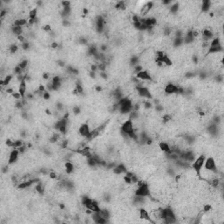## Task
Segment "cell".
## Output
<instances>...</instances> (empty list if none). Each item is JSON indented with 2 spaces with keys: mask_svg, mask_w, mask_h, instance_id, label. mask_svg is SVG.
Here are the masks:
<instances>
[{
  "mask_svg": "<svg viewBox=\"0 0 224 224\" xmlns=\"http://www.w3.org/2000/svg\"><path fill=\"white\" fill-rule=\"evenodd\" d=\"M18 91L19 92V94L22 95V98L24 99L25 96V94L27 92V81L25 80V77L18 83Z\"/></svg>",
  "mask_w": 224,
  "mask_h": 224,
  "instance_id": "4fadbf2b",
  "label": "cell"
},
{
  "mask_svg": "<svg viewBox=\"0 0 224 224\" xmlns=\"http://www.w3.org/2000/svg\"><path fill=\"white\" fill-rule=\"evenodd\" d=\"M184 44L183 38H174L173 40V47H180Z\"/></svg>",
  "mask_w": 224,
  "mask_h": 224,
  "instance_id": "44dd1931",
  "label": "cell"
},
{
  "mask_svg": "<svg viewBox=\"0 0 224 224\" xmlns=\"http://www.w3.org/2000/svg\"><path fill=\"white\" fill-rule=\"evenodd\" d=\"M99 76H100L102 79H103V80H107V79H108V77H109L108 74H107L105 71L100 72V73H99Z\"/></svg>",
  "mask_w": 224,
  "mask_h": 224,
  "instance_id": "4dcf8cb0",
  "label": "cell"
},
{
  "mask_svg": "<svg viewBox=\"0 0 224 224\" xmlns=\"http://www.w3.org/2000/svg\"><path fill=\"white\" fill-rule=\"evenodd\" d=\"M134 195L137 196H142V197H150L152 195L151 194V189L148 184L144 183L142 186L138 187L137 189L134 191Z\"/></svg>",
  "mask_w": 224,
  "mask_h": 224,
  "instance_id": "5b68a950",
  "label": "cell"
},
{
  "mask_svg": "<svg viewBox=\"0 0 224 224\" xmlns=\"http://www.w3.org/2000/svg\"><path fill=\"white\" fill-rule=\"evenodd\" d=\"M64 166H65V172L67 174H72L74 173V165L71 162V161H67L65 164H64Z\"/></svg>",
  "mask_w": 224,
  "mask_h": 224,
  "instance_id": "ac0fdd59",
  "label": "cell"
},
{
  "mask_svg": "<svg viewBox=\"0 0 224 224\" xmlns=\"http://www.w3.org/2000/svg\"><path fill=\"white\" fill-rule=\"evenodd\" d=\"M8 51L11 54H15L18 51V46L16 43H12L8 47Z\"/></svg>",
  "mask_w": 224,
  "mask_h": 224,
  "instance_id": "7402d4cb",
  "label": "cell"
},
{
  "mask_svg": "<svg viewBox=\"0 0 224 224\" xmlns=\"http://www.w3.org/2000/svg\"><path fill=\"white\" fill-rule=\"evenodd\" d=\"M21 47H22L23 50L26 51L30 48V43L28 41H25V42L21 43Z\"/></svg>",
  "mask_w": 224,
  "mask_h": 224,
  "instance_id": "83f0119b",
  "label": "cell"
},
{
  "mask_svg": "<svg viewBox=\"0 0 224 224\" xmlns=\"http://www.w3.org/2000/svg\"><path fill=\"white\" fill-rule=\"evenodd\" d=\"M59 43L58 42H56V41H53V42H52L51 43V47L53 48V49H56V48H59Z\"/></svg>",
  "mask_w": 224,
  "mask_h": 224,
  "instance_id": "836d02e7",
  "label": "cell"
},
{
  "mask_svg": "<svg viewBox=\"0 0 224 224\" xmlns=\"http://www.w3.org/2000/svg\"><path fill=\"white\" fill-rule=\"evenodd\" d=\"M136 77H138L139 80H141L143 81H153V78H152V74L147 70L143 69L142 71H140L139 73H138L136 74Z\"/></svg>",
  "mask_w": 224,
  "mask_h": 224,
  "instance_id": "9c48e42d",
  "label": "cell"
},
{
  "mask_svg": "<svg viewBox=\"0 0 224 224\" xmlns=\"http://www.w3.org/2000/svg\"><path fill=\"white\" fill-rule=\"evenodd\" d=\"M127 171H128V170H127L126 166H125L124 164H117V165H116V166L112 169L113 173L116 174V175H121V174H123V173H126Z\"/></svg>",
  "mask_w": 224,
  "mask_h": 224,
  "instance_id": "5bb4252c",
  "label": "cell"
},
{
  "mask_svg": "<svg viewBox=\"0 0 224 224\" xmlns=\"http://www.w3.org/2000/svg\"><path fill=\"white\" fill-rule=\"evenodd\" d=\"M223 43L222 40L219 37H216L214 38L208 48V54H217L220 53H223Z\"/></svg>",
  "mask_w": 224,
  "mask_h": 224,
  "instance_id": "6da1fadb",
  "label": "cell"
},
{
  "mask_svg": "<svg viewBox=\"0 0 224 224\" xmlns=\"http://www.w3.org/2000/svg\"><path fill=\"white\" fill-rule=\"evenodd\" d=\"M191 60H192V62H193L194 64H198V63H199V60H200L199 56H198L197 54H194V55L192 56Z\"/></svg>",
  "mask_w": 224,
  "mask_h": 224,
  "instance_id": "f546056e",
  "label": "cell"
},
{
  "mask_svg": "<svg viewBox=\"0 0 224 224\" xmlns=\"http://www.w3.org/2000/svg\"><path fill=\"white\" fill-rule=\"evenodd\" d=\"M49 178L50 179H52V180H56L57 179V174H56V173H54V172H49Z\"/></svg>",
  "mask_w": 224,
  "mask_h": 224,
  "instance_id": "1f68e13d",
  "label": "cell"
},
{
  "mask_svg": "<svg viewBox=\"0 0 224 224\" xmlns=\"http://www.w3.org/2000/svg\"><path fill=\"white\" fill-rule=\"evenodd\" d=\"M204 168L209 170V171H212L216 173H219V171H218V168H217V164H216V160L215 159V158L213 157H209V158H206L205 159V163H204V166H203Z\"/></svg>",
  "mask_w": 224,
  "mask_h": 224,
  "instance_id": "8992f818",
  "label": "cell"
},
{
  "mask_svg": "<svg viewBox=\"0 0 224 224\" xmlns=\"http://www.w3.org/2000/svg\"><path fill=\"white\" fill-rule=\"evenodd\" d=\"M19 152L18 149H12L11 152H10V154H9V157H8V165H12L14 163L17 162L18 159V156H19Z\"/></svg>",
  "mask_w": 224,
  "mask_h": 224,
  "instance_id": "7c38bea8",
  "label": "cell"
},
{
  "mask_svg": "<svg viewBox=\"0 0 224 224\" xmlns=\"http://www.w3.org/2000/svg\"><path fill=\"white\" fill-rule=\"evenodd\" d=\"M179 88V85H176L174 83H168L165 86L164 88V92L168 95H177Z\"/></svg>",
  "mask_w": 224,
  "mask_h": 224,
  "instance_id": "30bf717a",
  "label": "cell"
},
{
  "mask_svg": "<svg viewBox=\"0 0 224 224\" xmlns=\"http://www.w3.org/2000/svg\"><path fill=\"white\" fill-rule=\"evenodd\" d=\"M211 1H209V0H204L202 2V4L200 6L201 10L202 12H209L210 11V8H211Z\"/></svg>",
  "mask_w": 224,
  "mask_h": 224,
  "instance_id": "e0dca14e",
  "label": "cell"
},
{
  "mask_svg": "<svg viewBox=\"0 0 224 224\" xmlns=\"http://www.w3.org/2000/svg\"><path fill=\"white\" fill-rule=\"evenodd\" d=\"M91 131L92 130H91V127H90L89 124L84 123V124H81L79 126V128H78V135L81 138H87L88 137V135L90 134Z\"/></svg>",
  "mask_w": 224,
  "mask_h": 224,
  "instance_id": "52a82bcc",
  "label": "cell"
},
{
  "mask_svg": "<svg viewBox=\"0 0 224 224\" xmlns=\"http://www.w3.org/2000/svg\"><path fill=\"white\" fill-rule=\"evenodd\" d=\"M154 3L153 2H152V1H149V2H146L142 7H141V9H140V15L141 16H145V15H147L154 7Z\"/></svg>",
  "mask_w": 224,
  "mask_h": 224,
  "instance_id": "8fae6325",
  "label": "cell"
},
{
  "mask_svg": "<svg viewBox=\"0 0 224 224\" xmlns=\"http://www.w3.org/2000/svg\"><path fill=\"white\" fill-rule=\"evenodd\" d=\"M95 91L96 92H102L103 91V87L98 85V86H95Z\"/></svg>",
  "mask_w": 224,
  "mask_h": 224,
  "instance_id": "d590c367",
  "label": "cell"
},
{
  "mask_svg": "<svg viewBox=\"0 0 224 224\" xmlns=\"http://www.w3.org/2000/svg\"><path fill=\"white\" fill-rule=\"evenodd\" d=\"M12 78H13V76H12L11 74H7V75L3 79V80H4V86H8V85L11 83Z\"/></svg>",
  "mask_w": 224,
  "mask_h": 224,
  "instance_id": "d4e9b609",
  "label": "cell"
},
{
  "mask_svg": "<svg viewBox=\"0 0 224 224\" xmlns=\"http://www.w3.org/2000/svg\"><path fill=\"white\" fill-rule=\"evenodd\" d=\"M11 32H12V34H15L18 37L23 34V27L18 26V25H12L11 28Z\"/></svg>",
  "mask_w": 224,
  "mask_h": 224,
  "instance_id": "d6986e66",
  "label": "cell"
},
{
  "mask_svg": "<svg viewBox=\"0 0 224 224\" xmlns=\"http://www.w3.org/2000/svg\"><path fill=\"white\" fill-rule=\"evenodd\" d=\"M168 7H169V12L171 14L175 15L179 12V11L180 9V4L179 2H173Z\"/></svg>",
  "mask_w": 224,
  "mask_h": 224,
  "instance_id": "2e32d148",
  "label": "cell"
},
{
  "mask_svg": "<svg viewBox=\"0 0 224 224\" xmlns=\"http://www.w3.org/2000/svg\"><path fill=\"white\" fill-rule=\"evenodd\" d=\"M62 7H66V6H71V3L69 1H62L61 2Z\"/></svg>",
  "mask_w": 224,
  "mask_h": 224,
  "instance_id": "e575fe53",
  "label": "cell"
},
{
  "mask_svg": "<svg viewBox=\"0 0 224 224\" xmlns=\"http://www.w3.org/2000/svg\"><path fill=\"white\" fill-rule=\"evenodd\" d=\"M121 131H122L123 132L126 133L127 136H128L130 133L133 132V131H135L133 121L131 120V119H129V118H128L127 120H125V121L123 123L122 126H121Z\"/></svg>",
  "mask_w": 224,
  "mask_h": 224,
  "instance_id": "ba28073f",
  "label": "cell"
},
{
  "mask_svg": "<svg viewBox=\"0 0 224 224\" xmlns=\"http://www.w3.org/2000/svg\"><path fill=\"white\" fill-rule=\"evenodd\" d=\"M163 220L164 223L171 224L177 223V217L174 211L170 208L163 209Z\"/></svg>",
  "mask_w": 224,
  "mask_h": 224,
  "instance_id": "7a4b0ae2",
  "label": "cell"
},
{
  "mask_svg": "<svg viewBox=\"0 0 224 224\" xmlns=\"http://www.w3.org/2000/svg\"><path fill=\"white\" fill-rule=\"evenodd\" d=\"M50 97H51L50 92L47 91V90H45V91L43 92V94H42V98H43L44 100H49Z\"/></svg>",
  "mask_w": 224,
  "mask_h": 224,
  "instance_id": "f1b7e54d",
  "label": "cell"
},
{
  "mask_svg": "<svg viewBox=\"0 0 224 224\" xmlns=\"http://www.w3.org/2000/svg\"><path fill=\"white\" fill-rule=\"evenodd\" d=\"M136 92L138 97L146 99V100H152L153 99V95L152 94V91L149 88H147L146 86H140L136 88Z\"/></svg>",
  "mask_w": 224,
  "mask_h": 224,
  "instance_id": "3957f363",
  "label": "cell"
},
{
  "mask_svg": "<svg viewBox=\"0 0 224 224\" xmlns=\"http://www.w3.org/2000/svg\"><path fill=\"white\" fill-rule=\"evenodd\" d=\"M173 117L170 114H165L163 117H162V123L163 124H168L172 121Z\"/></svg>",
  "mask_w": 224,
  "mask_h": 224,
  "instance_id": "cb8c5ba5",
  "label": "cell"
},
{
  "mask_svg": "<svg viewBox=\"0 0 224 224\" xmlns=\"http://www.w3.org/2000/svg\"><path fill=\"white\" fill-rule=\"evenodd\" d=\"M72 112H73L74 115L78 116V115H80V114L81 113V109L80 106L75 105V106H74V107L72 108Z\"/></svg>",
  "mask_w": 224,
  "mask_h": 224,
  "instance_id": "484cf974",
  "label": "cell"
},
{
  "mask_svg": "<svg viewBox=\"0 0 224 224\" xmlns=\"http://www.w3.org/2000/svg\"><path fill=\"white\" fill-rule=\"evenodd\" d=\"M18 66L24 71H25L27 69L28 67V60H22L19 63H18Z\"/></svg>",
  "mask_w": 224,
  "mask_h": 224,
  "instance_id": "603a6c76",
  "label": "cell"
},
{
  "mask_svg": "<svg viewBox=\"0 0 224 224\" xmlns=\"http://www.w3.org/2000/svg\"><path fill=\"white\" fill-rule=\"evenodd\" d=\"M159 148H160V150H161L163 152H165L166 154V153H169V152H171V147H170V145H169L166 142H161V143H159Z\"/></svg>",
  "mask_w": 224,
  "mask_h": 224,
  "instance_id": "ffe728a7",
  "label": "cell"
},
{
  "mask_svg": "<svg viewBox=\"0 0 224 224\" xmlns=\"http://www.w3.org/2000/svg\"><path fill=\"white\" fill-rule=\"evenodd\" d=\"M37 14H38L37 9H32V10H31V11H29V14H28L29 18H32V19L37 18Z\"/></svg>",
  "mask_w": 224,
  "mask_h": 224,
  "instance_id": "4316f807",
  "label": "cell"
},
{
  "mask_svg": "<svg viewBox=\"0 0 224 224\" xmlns=\"http://www.w3.org/2000/svg\"><path fill=\"white\" fill-rule=\"evenodd\" d=\"M205 159H206V156L202 154L199 157H197L195 161L191 164V166L193 168V170L195 171V173L198 175L199 172L201 171V169L203 167L204 163H205Z\"/></svg>",
  "mask_w": 224,
  "mask_h": 224,
  "instance_id": "277c9868",
  "label": "cell"
},
{
  "mask_svg": "<svg viewBox=\"0 0 224 224\" xmlns=\"http://www.w3.org/2000/svg\"><path fill=\"white\" fill-rule=\"evenodd\" d=\"M139 217H140V219H142L144 221H146L148 223H152V221L151 219L150 213L146 210L145 208H140V209H139Z\"/></svg>",
  "mask_w": 224,
  "mask_h": 224,
  "instance_id": "9a60e30c",
  "label": "cell"
},
{
  "mask_svg": "<svg viewBox=\"0 0 224 224\" xmlns=\"http://www.w3.org/2000/svg\"><path fill=\"white\" fill-rule=\"evenodd\" d=\"M124 182L126 183V184H132V182H131V178H130V177H128V176H124Z\"/></svg>",
  "mask_w": 224,
  "mask_h": 224,
  "instance_id": "d6a6232c",
  "label": "cell"
}]
</instances>
